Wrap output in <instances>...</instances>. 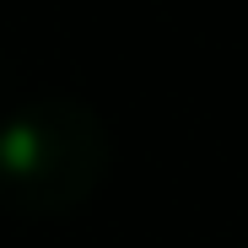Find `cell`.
I'll return each instance as SVG.
<instances>
[{
	"mask_svg": "<svg viewBox=\"0 0 248 248\" xmlns=\"http://www.w3.org/2000/svg\"><path fill=\"white\" fill-rule=\"evenodd\" d=\"M0 97H6V65H0Z\"/></svg>",
	"mask_w": 248,
	"mask_h": 248,
	"instance_id": "cell-2",
	"label": "cell"
},
{
	"mask_svg": "<svg viewBox=\"0 0 248 248\" xmlns=\"http://www.w3.org/2000/svg\"><path fill=\"white\" fill-rule=\"evenodd\" d=\"M108 124L76 97H38L0 124V194L22 216H65L108 178Z\"/></svg>",
	"mask_w": 248,
	"mask_h": 248,
	"instance_id": "cell-1",
	"label": "cell"
}]
</instances>
